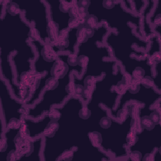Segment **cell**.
Here are the masks:
<instances>
[{
	"label": "cell",
	"mask_w": 161,
	"mask_h": 161,
	"mask_svg": "<svg viewBox=\"0 0 161 161\" xmlns=\"http://www.w3.org/2000/svg\"><path fill=\"white\" fill-rule=\"evenodd\" d=\"M90 1H88V0H81V1H79L78 2H77V7L85 8L87 9L88 7L90 6Z\"/></svg>",
	"instance_id": "f35d334b"
},
{
	"label": "cell",
	"mask_w": 161,
	"mask_h": 161,
	"mask_svg": "<svg viewBox=\"0 0 161 161\" xmlns=\"http://www.w3.org/2000/svg\"><path fill=\"white\" fill-rule=\"evenodd\" d=\"M85 20L82 19L79 17L77 18H71V19L69 21L68 25L70 28H79L81 25H82L85 24Z\"/></svg>",
	"instance_id": "7c38bea8"
},
{
	"label": "cell",
	"mask_w": 161,
	"mask_h": 161,
	"mask_svg": "<svg viewBox=\"0 0 161 161\" xmlns=\"http://www.w3.org/2000/svg\"><path fill=\"white\" fill-rule=\"evenodd\" d=\"M126 140L127 143L129 144L130 146H134L138 141V137L137 132L133 130L130 131L128 133V134L126 135Z\"/></svg>",
	"instance_id": "8fae6325"
},
{
	"label": "cell",
	"mask_w": 161,
	"mask_h": 161,
	"mask_svg": "<svg viewBox=\"0 0 161 161\" xmlns=\"http://www.w3.org/2000/svg\"><path fill=\"white\" fill-rule=\"evenodd\" d=\"M17 151H19L22 155H29L34 151V144L26 138L23 145Z\"/></svg>",
	"instance_id": "52a82bcc"
},
{
	"label": "cell",
	"mask_w": 161,
	"mask_h": 161,
	"mask_svg": "<svg viewBox=\"0 0 161 161\" xmlns=\"http://www.w3.org/2000/svg\"><path fill=\"white\" fill-rule=\"evenodd\" d=\"M59 85V81L54 77L49 78L46 82V87L48 90H54Z\"/></svg>",
	"instance_id": "9a60e30c"
},
{
	"label": "cell",
	"mask_w": 161,
	"mask_h": 161,
	"mask_svg": "<svg viewBox=\"0 0 161 161\" xmlns=\"http://www.w3.org/2000/svg\"><path fill=\"white\" fill-rule=\"evenodd\" d=\"M145 75V71L141 68H137L133 71L132 76L136 80L142 79Z\"/></svg>",
	"instance_id": "2e32d148"
},
{
	"label": "cell",
	"mask_w": 161,
	"mask_h": 161,
	"mask_svg": "<svg viewBox=\"0 0 161 161\" xmlns=\"http://www.w3.org/2000/svg\"><path fill=\"white\" fill-rule=\"evenodd\" d=\"M126 82H124V81H122L117 85V87H116V90H117V92L119 93H124L125 89L126 88Z\"/></svg>",
	"instance_id": "74e56055"
},
{
	"label": "cell",
	"mask_w": 161,
	"mask_h": 161,
	"mask_svg": "<svg viewBox=\"0 0 161 161\" xmlns=\"http://www.w3.org/2000/svg\"><path fill=\"white\" fill-rule=\"evenodd\" d=\"M88 58L85 55H81L80 57H78V64L82 68H85L87 65L88 63Z\"/></svg>",
	"instance_id": "d6a6232c"
},
{
	"label": "cell",
	"mask_w": 161,
	"mask_h": 161,
	"mask_svg": "<svg viewBox=\"0 0 161 161\" xmlns=\"http://www.w3.org/2000/svg\"><path fill=\"white\" fill-rule=\"evenodd\" d=\"M22 155H22L19 151H18L17 150H16V151H12L8 153L7 156V160L10 161V160H19Z\"/></svg>",
	"instance_id": "e0dca14e"
},
{
	"label": "cell",
	"mask_w": 161,
	"mask_h": 161,
	"mask_svg": "<svg viewBox=\"0 0 161 161\" xmlns=\"http://www.w3.org/2000/svg\"><path fill=\"white\" fill-rule=\"evenodd\" d=\"M140 126L143 129L146 130H152L154 129L155 125L154 124L150 116H143V117L140 118Z\"/></svg>",
	"instance_id": "ba28073f"
},
{
	"label": "cell",
	"mask_w": 161,
	"mask_h": 161,
	"mask_svg": "<svg viewBox=\"0 0 161 161\" xmlns=\"http://www.w3.org/2000/svg\"><path fill=\"white\" fill-rule=\"evenodd\" d=\"M98 22V18L95 16L89 15L85 19L84 25L87 27L94 29L97 26Z\"/></svg>",
	"instance_id": "30bf717a"
},
{
	"label": "cell",
	"mask_w": 161,
	"mask_h": 161,
	"mask_svg": "<svg viewBox=\"0 0 161 161\" xmlns=\"http://www.w3.org/2000/svg\"><path fill=\"white\" fill-rule=\"evenodd\" d=\"M94 34V29L86 26L85 25H81L76 33L77 40L79 43L86 42L89 38L91 37Z\"/></svg>",
	"instance_id": "7a4b0ae2"
},
{
	"label": "cell",
	"mask_w": 161,
	"mask_h": 161,
	"mask_svg": "<svg viewBox=\"0 0 161 161\" xmlns=\"http://www.w3.org/2000/svg\"><path fill=\"white\" fill-rule=\"evenodd\" d=\"M68 63L71 65H76L78 64V57L76 55L71 54L68 57Z\"/></svg>",
	"instance_id": "1f68e13d"
},
{
	"label": "cell",
	"mask_w": 161,
	"mask_h": 161,
	"mask_svg": "<svg viewBox=\"0 0 161 161\" xmlns=\"http://www.w3.org/2000/svg\"><path fill=\"white\" fill-rule=\"evenodd\" d=\"M20 121L16 118H12L10 120L8 124L9 129H17L20 127Z\"/></svg>",
	"instance_id": "44dd1931"
},
{
	"label": "cell",
	"mask_w": 161,
	"mask_h": 161,
	"mask_svg": "<svg viewBox=\"0 0 161 161\" xmlns=\"http://www.w3.org/2000/svg\"><path fill=\"white\" fill-rule=\"evenodd\" d=\"M85 87L82 86L81 85H76L75 87V94L77 96H82L83 93H84Z\"/></svg>",
	"instance_id": "8d00e7d4"
},
{
	"label": "cell",
	"mask_w": 161,
	"mask_h": 161,
	"mask_svg": "<svg viewBox=\"0 0 161 161\" xmlns=\"http://www.w3.org/2000/svg\"><path fill=\"white\" fill-rule=\"evenodd\" d=\"M155 23H156V24H160V15H159L157 16V17H156V18H155Z\"/></svg>",
	"instance_id": "ee69618b"
},
{
	"label": "cell",
	"mask_w": 161,
	"mask_h": 161,
	"mask_svg": "<svg viewBox=\"0 0 161 161\" xmlns=\"http://www.w3.org/2000/svg\"><path fill=\"white\" fill-rule=\"evenodd\" d=\"M130 159L134 161H138L142 159V154L138 151H134L130 154Z\"/></svg>",
	"instance_id": "4dcf8cb0"
},
{
	"label": "cell",
	"mask_w": 161,
	"mask_h": 161,
	"mask_svg": "<svg viewBox=\"0 0 161 161\" xmlns=\"http://www.w3.org/2000/svg\"><path fill=\"white\" fill-rule=\"evenodd\" d=\"M0 149H1V152H4L5 151V150L7 149V141L4 138H2L1 140V144H0Z\"/></svg>",
	"instance_id": "60d3db41"
},
{
	"label": "cell",
	"mask_w": 161,
	"mask_h": 161,
	"mask_svg": "<svg viewBox=\"0 0 161 161\" xmlns=\"http://www.w3.org/2000/svg\"><path fill=\"white\" fill-rule=\"evenodd\" d=\"M18 134L24 138H27L30 137V131L27 128L26 125L24 124L21 125L20 127L19 128V132Z\"/></svg>",
	"instance_id": "ac0fdd59"
},
{
	"label": "cell",
	"mask_w": 161,
	"mask_h": 161,
	"mask_svg": "<svg viewBox=\"0 0 161 161\" xmlns=\"http://www.w3.org/2000/svg\"><path fill=\"white\" fill-rule=\"evenodd\" d=\"M7 11L10 15L15 16L20 13V9L17 4L13 2H11L8 4Z\"/></svg>",
	"instance_id": "4fadbf2b"
},
{
	"label": "cell",
	"mask_w": 161,
	"mask_h": 161,
	"mask_svg": "<svg viewBox=\"0 0 161 161\" xmlns=\"http://www.w3.org/2000/svg\"><path fill=\"white\" fill-rule=\"evenodd\" d=\"M59 125L57 121L51 120L47 125L46 129L44 130L43 134L48 137H52L59 129Z\"/></svg>",
	"instance_id": "277c9868"
},
{
	"label": "cell",
	"mask_w": 161,
	"mask_h": 161,
	"mask_svg": "<svg viewBox=\"0 0 161 161\" xmlns=\"http://www.w3.org/2000/svg\"><path fill=\"white\" fill-rule=\"evenodd\" d=\"M126 110H121L118 113V118L120 120H124L125 118H126L127 116V112H126Z\"/></svg>",
	"instance_id": "ab89813d"
},
{
	"label": "cell",
	"mask_w": 161,
	"mask_h": 161,
	"mask_svg": "<svg viewBox=\"0 0 161 161\" xmlns=\"http://www.w3.org/2000/svg\"><path fill=\"white\" fill-rule=\"evenodd\" d=\"M143 160L144 161L146 160H149V161H151L154 160V156L152 154H146L145 156H144Z\"/></svg>",
	"instance_id": "b9f144b4"
},
{
	"label": "cell",
	"mask_w": 161,
	"mask_h": 161,
	"mask_svg": "<svg viewBox=\"0 0 161 161\" xmlns=\"http://www.w3.org/2000/svg\"><path fill=\"white\" fill-rule=\"evenodd\" d=\"M72 7L71 3L68 1H61L60 3V10L63 13H68L69 10Z\"/></svg>",
	"instance_id": "603a6c76"
},
{
	"label": "cell",
	"mask_w": 161,
	"mask_h": 161,
	"mask_svg": "<svg viewBox=\"0 0 161 161\" xmlns=\"http://www.w3.org/2000/svg\"><path fill=\"white\" fill-rule=\"evenodd\" d=\"M73 157V152L71 151H65L60 156V160H70Z\"/></svg>",
	"instance_id": "f1b7e54d"
},
{
	"label": "cell",
	"mask_w": 161,
	"mask_h": 161,
	"mask_svg": "<svg viewBox=\"0 0 161 161\" xmlns=\"http://www.w3.org/2000/svg\"><path fill=\"white\" fill-rule=\"evenodd\" d=\"M103 7L107 9H112L115 7V2L114 1H112V0H106V1H103Z\"/></svg>",
	"instance_id": "d590c367"
},
{
	"label": "cell",
	"mask_w": 161,
	"mask_h": 161,
	"mask_svg": "<svg viewBox=\"0 0 161 161\" xmlns=\"http://www.w3.org/2000/svg\"><path fill=\"white\" fill-rule=\"evenodd\" d=\"M99 124L103 129H108L112 125V120L108 117H103L101 119Z\"/></svg>",
	"instance_id": "d4e9b609"
},
{
	"label": "cell",
	"mask_w": 161,
	"mask_h": 161,
	"mask_svg": "<svg viewBox=\"0 0 161 161\" xmlns=\"http://www.w3.org/2000/svg\"><path fill=\"white\" fill-rule=\"evenodd\" d=\"M153 59V60L154 61V62H159L160 60V54L159 53H156V54L154 55L153 57L152 58Z\"/></svg>",
	"instance_id": "7bdbcfd3"
},
{
	"label": "cell",
	"mask_w": 161,
	"mask_h": 161,
	"mask_svg": "<svg viewBox=\"0 0 161 161\" xmlns=\"http://www.w3.org/2000/svg\"><path fill=\"white\" fill-rule=\"evenodd\" d=\"M96 78L93 76H88L86 77V79H85V84L86 87L87 88H90L92 89V87L94 86V85H95L96 83Z\"/></svg>",
	"instance_id": "cb8c5ba5"
},
{
	"label": "cell",
	"mask_w": 161,
	"mask_h": 161,
	"mask_svg": "<svg viewBox=\"0 0 161 161\" xmlns=\"http://www.w3.org/2000/svg\"><path fill=\"white\" fill-rule=\"evenodd\" d=\"M140 86L139 85L137 84V83H133V84L130 85L129 87V91L132 94H135L138 92L140 90Z\"/></svg>",
	"instance_id": "e575fe53"
},
{
	"label": "cell",
	"mask_w": 161,
	"mask_h": 161,
	"mask_svg": "<svg viewBox=\"0 0 161 161\" xmlns=\"http://www.w3.org/2000/svg\"><path fill=\"white\" fill-rule=\"evenodd\" d=\"M90 140L94 146L99 147L102 142V137L101 134L97 132H91L89 135Z\"/></svg>",
	"instance_id": "9c48e42d"
},
{
	"label": "cell",
	"mask_w": 161,
	"mask_h": 161,
	"mask_svg": "<svg viewBox=\"0 0 161 161\" xmlns=\"http://www.w3.org/2000/svg\"><path fill=\"white\" fill-rule=\"evenodd\" d=\"M140 110V108L139 105H138L136 103H134L130 105L128 112H129L130 115L133 118H136L138 117V116L139 115Z\"/></svg>",
	"instance_id": "5bb4252c"
},
{
	"label": "cell",
	"mask_w": 161,
	"mask_h": 161,
	"mask_svg": "<svg viewBox=\"0 0 161 161\" xmlns=\"http://www.w3.org/2000/svg\"><path fill=\"white\" fill-rule=\"evenodd\" d=\"M69 14L71 16V18H77L79 16V11L78 7L72 6V7L69 10Z\"/></svg>",
	"instance_id": "83f0119b"
},
{
	"label": "cell",
	"mask_w": 161,
	"mask_h": 161,
	"mask_svg": "<svg viewBox=\"0 0 161 161\" xmlns=\"http://www.w3.org/2000/svg\"><path fill=\"white\" fill-rule=\"evenodd\" d=\"M68 66L62 61L58 60L55 62L51 69V75L54 78L62 79L67 74Z\"/></svg>",
	"instance_id": "6da1fadb"
},
{
	"label": "cell",
	"mask_w": 161,
	"mask_h": 161,
	"mask_svg": "<svg viewBox=\"0 0 161 161\" xmlns=\"http://www.w3.org/2000/svg\"><path fill=\"white\" fill-rule=\"evenodd\" d=\"M57 46L60 49H64L69 46V40L65 37L58 38L57 40Z\"/></svg>",
	"instance_id": "d6986e66"
},
{
	"label": "cell",
	"mask_w": 161,
	"mask_h": 161,
	"mask_svg": "<svg viewBox=\"0 0 161 161\" xmlns=\"http://www.w3.org/2000/svg\"><path fill=\"white\" fill-rule=\"evenodd\" d=\"M141 84L145 87L149 88V87H151L153 86L154 82L151 77L147 76V77H143V78L142 79Z\"/></svg>",
	"instance_id": "484cf974"
},
{
	"label": "cell",
	"mask_w": 161,
	"mask_h": 161,
	"mask_svg": "<svg viewBox=\"0 0 161 161\" xmlns=\"http://www.w3.org/2000/svg\"><path fill=\"white\" fill-rule=\"evenodd\" d=\"M75 87L76 85L73 82H69V84L66 86L65 90L69 94L71 95H74L75 94Z\"/></svg>",
	"instance_id": "f546056e"
},
{
	"label": "cell",
	"mask_w": 161,
	"mask_h": 161,
	"mask_svg": "<svg viewBox=\"0 0 161 161\" xmlns=\"http://www.w3.org/2000/svg\"><path fill=\"white\" fill-rule=\"evenodd\" d=\"M49 118L52 121H58L60 118V113L59 112V110L53 109L49 113Z\"/></svg>",
	"instance_id": "7402d4cb"
},
{
	"label": "cell",
	"mask_w": 161,
	"mask_h": 161,
	"mask_svg": "<svg viewBox=\"0 0 161 161\" xmlns=\"http://www.w3.org/2000/svg\"><path fill=\"white\" fill-rule=\"evenodd\" d=\"M78 11H79V16L78 17L85 20L87 16L89 15L87 9L82 7H78Z\"/></svg>",
	"instance_id": "836d02e7"
},
{
	"label": "cell",
	"mask_w": 161,
	"mask_h": 161,
	"mask_svg": "<svg viewBox=\"0 0 161 161\" xmlns=\"http://www.w3.org/2000/svg\"><path fill=\"white\" fill-rule=\"evenodd\" d=\"M150 118H151V120H152L155 125H158L160 123V114L157 112H156V111H154V112H153L151 114V115H150Z\"/></svg>",
	"instance_id": "4316f807"
},
{
	"label": "cell",
	"mask_w": 161,
	"mask_h": 161,
	"mask_svg": "<svg viewBox=\"0 0 161 161\" xmlns=\"http://www.w3.org/2000/svg\"><path fill=\"white\" fill-rule=\"evenodd\" d=\"M42 55L44 60L47 62H52L57 58V54L51 47H44L41 52Z\"/></svg>",
	"instance_id": "5b68a950"
},
{
	"label": "cell",
	"mask_w": 161,
	"mask_h": 161,
	"mask_svg": "<svg viewBox=\"0 0 161 161\" xmlns=\"http://www.w3.org/2000/svg\"><path fill=\"white\" fill-rule=\"evenodd\" d=\"M34 77L28 72H24L20 76V82L21 85L24 86H30L34 85Z\"/></svg>",
	"instance_id": "8992f818"
},
{
	"label": "cell",
	"mask_w": 161,
	"mask_h": 161,
	"mask_svg": "<svg viewBox=\"0 0 161 161\" xmlns=\"http://www.w3.org/2000/svg\"><path fill=\"white\" fill-rule=\"evenodd\" d=\"M47 34L51 41H57L59 38V29L57 25L54 22H49L47 25Z\"/></svg>",
	"instance_id": "3957f363"
},
{
	"label": "cell",
	"mask_w": 161,
	"mask_h": 161,
	"mask_svg": "<svg viewBox=\"0 0 161 161\" xmlns=\"http://www.w3.org/2000/svg\"><path fill=\"white\" fill-rule=\"evenodd\" d=\"M91 111L89 110L87 107H82L79 111V116L84 120H86L90 117L91 116Z\"/></svg>",
	"instance_id": "ffe728a7"
}]
</instances>
